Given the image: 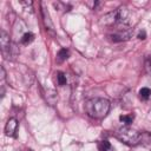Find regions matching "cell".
<instances>
[{"label": "cell", "mask_w": 151, "mask_h": 151, "mask_svg": "<svg viewBox=\"0 0 151 151\" xmlns=\"http://www.w3.org/2000/svg\"><path fill=\"white\" fill-rule=\"evenodd\" d=\"M85 110L90 117L101 119L110 111V101L105 98H92L86 101Z\"/></svg>", "instance_id": "6da1fadb"}, {"label": "cell", "mask_w": 151, "mask_h": 151, "mask_svg": "<svg viewBox=\"0 0 151 151\" xmlns=\"http://www.w3.org/2000/svg\"><path fill=\"white\" fill-rule=\"evenodd\" d=\"M114 137L118 140H120L122 143L130 145V146H134L140 143V133L131 127H127V126L118 129L114 133Z\"/></svg>", "instance_id": "7a4b0ae2"}, {"label": "cell", "mask_w": 151, "mask_h": 151, "mask_svg": "<svg viewBox=\"0 0 151 151\" xmlns=\"http://www.w3.org/2000/svg\"><path fill=\"white\" fill-rule=\"evenodd\" d=\"M18 120L15 118H9L5 125V133L8 137H15L17 134V130H18Z\"/></svg>", "instance_id": "3957f363"}, {"label": "cell", "mask_w": 151, "mask_h": 151, "mask_svg": "<svg viewBox=\"0 0 151 151\" xmlns=\"http://www.w3.org/2000/svg\"><path fill=\"white\" fill-rule=\"evenodd\" d=\"M0 44H1V50L5 53L6 50H9V37L5 31H1V38H0Z\"/></svg>", "instance_id": "277c9868"}, {"label": "cell", "mask_w": 151, "mask_h": 151, "mask_svg": "<svg viewBox=\"0 0 151 151\" xmlns=\"http://www.w3.org/2000/svg\"><path fill=\"white\" fill-rule=\"evenodd\" d=\"M140 143L149 150H151V133L144 132L140 134Z\"/></svg>", "instance_id": "5b68a950"}, {"label": "cell", "mask_w": 151, "mask_h": 151, "mask_svg": "<svg viewBox=\"0 0 151 151\" xmlns=\"http://www.w3.org/2000/svg\"><path fill=\"white\" fill-rule=\"evenodd\" d=\"M68 57H70V51L66 50V48H61V50L58 52V54H57V63L60 64V63L65 61Z\"/></svg>", "instance_id": "8992f818"}, {"label": "cell", "mask_w": 151, "mask_h": 151, "mask_svg": "<svg viewBox=\"0 0 151 151\" xmlns=\"http://www.w3.org/2000/svg\"><path fill=\"white\" fill-rule=\"evenodd\" d=\"M33 40H34V34L31 33V32H26V33L22 34V37H21V39H20V42H21L22 45H28V44H31Z\"/></svg>", "instance_id": "52a82bcc"}, {"label": "cell", "mask_w": 151, "mask_h": 151, "mask_svg": "<svg viewBox=\"0 0 151 151\" xmlns=\"http://www.w3.org/2000/svg\"><path fill=\"white\" fill-rule=\"evenodd\" d=\"M138 94H139V98L142 100H147L150 98V96H151V90L149 87H142L139 90V93Z\"/></svg>", "instance_id": "ba28073f"}, {"label": "cell", "mask_w": 151, "mask_h": 151, "mask_svg": "<svg viewBox=\"0 0 151 151\" xmlns=\"http://www.w3.org/2000/svg\"><path fill=\"white\" fill-rule=\"evenodd\" d=\"M133 119H134V116H133L132 113H131V114H122V116L119 117V120H120L122 123L126 124V125L131 124V123L133 122Z\"/></svg>", "instance_id": "9c48e42d"}, {"label": "cell", "mask_w": 151, "mask_h": 151, "mask_svg": "<svg viewBox=\"0 0 151 151\" xmlns=\"http://www.w3.org/2000/svg\"><path fill=\"white\" fill-rule=\"evenodd\" d=\"M55 76H57V83H58V85L63 86V85H65V84H66V76H65V73H64V72L58 71Z\"/></svg>", "instance_id": "30bf717a"}, {"label": "cell", "mask_w": 151, "mask_h": 151, "mask_svg": "<svg viewBox=\"0 0 151 151\" xmlns=\"http://www.w3.org/2000/svg\"><path fill=\"white\" fill-rule=\"evenodd\" d=\"M111 149V144L107 140H100L98 143V150L99 151H107Z\"/></svg>", "instance_id": "8fae6325"}, {"label": "cell", "mask_w": 151, "mask_h": 151, "mask_svg": "<svg viewBox=\"0 0 151 151\" xmlns=\"http://www.w3.org/2000/svg\"><path fill=\"white\" fill-rule=\"evenodd\" d=\"M42 15L45 18V22H46V27L50 28V29H53V25L50 20V15H48V12H46V9H42Z\"/></svg>", "instance_id": "7c38bea8"}, {"label": "cell", "mask_w": 151, "mask_h": 151, "mask_svg": "<svg viewBox=\"0 0 151 151\" xmlns=\"http://www.w3.org/2000/svg\"><path fill=\"white\" fill-rule=\"evenodd\" d=\"M145 71L149 74H151V55H149L145 60Z\"/></svg>", "instance_id": "4fadbf2b"}, {"label": "cell", "mask_w": 151, "mask_h": 151, "mask_svg": "<svg viewBox=\"0 0 151 151\" xmlns=\"http://www.w3.org/2000/svg\"><path fill=\"white\" fill-rule=\"evenodd\" d=\"M146 38V32L143 29V31H140L139 33H138V39H140V40H144Z\"/></svg>", "instance_id": "5bb4252c"}]
</instances>
